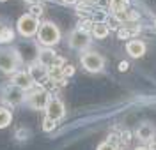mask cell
Masks as SVG:
<instances>
[{
	"instance_id": "obj_1",
	"label": "cell",
	"mask_w": 156,
	"mask_h": 150,
	"mask_svg": "<svg viewBox=\"0 0 156 150\" xmlns=\"http://www.w3.org/2000/svg\"><path fill=\"white\" fill-rule=\"evenodd\" d=\"M37 44H41L43 48H51L60 42V30L55 23L51 21H44L39 25V30H37Z\"/></svg>"
},
{
	"instance_id": "obj_2",
	"label": "cell",
	"mask_w": 156,
	"mask_h": 150,
	"mask_svg": "<svg viewBox=\"0 0 156 150\" xmlns=\"http://www.w3.org/2000/svg\"><path fill=\"white\" fill-rule=\"evenodd\" d=\"M20 65H21V62H20L18 53L14 50H11V48L0 50V72L12 76L16 71H20Z\"/></svg>"
},
{
	"instance_id": "obj_3",
	"label": "cell",
	"mask_w": 156,
	"mask_h": 150,
	"mask_svg": "<svg viewBox=\"0 0 156 150\" xmlns=\"http://www.w3.org/2000/svg\"><path fill=\"white\" fill-rule=\"evenodd\" d=\"M39 20L37 18H34L32 14L29 12H25V14H21L16 21V32H18L21 37H34V35H37V30H39Z\"/></svg>"
},
{
	"instance_id": "obj_4",
	"label": "cell",
	"mask_w": 156,
	"mask_h": 150,
	"mask_svg": "<svg viewBox=\"0 0 156 150\" xmlns=\"http://www.w3.org/2000/svg\"><path fill=\"white\" fill-rule=\"evenodd\" d=\"M50 99H51V94H50L46 88L43 87H37L36 90L32 92H27V104H29L32 110H39V111H44L46 106H48Z\"/></svg>"
},
{
	"instance_id": "obj_5",
	"label": "cell",
	"mask_w": 156,
	"mask_h": 150,
	"mask_svg": "<svg viewBox=\"0 0 156 150\" xmlns=\"http://www.w3.org/2000/svg\"><path fill=\"white\" fill-rule=\"evenodd\" d=\"M2 99L7 106H20L27 101V92L25 90L14 87L12 83L5 85V88L2 90Z\"/></svg>"
},
{
	"instance_id": "obj_6",
	"label": "cell",
	"mask_w": 156,
	"mask_h": 150,
	"mask_svg": "<svg viewBox=\"0 0 156 150\" xmlns=\"http://www.w3.org/2000/svg\"><path fill=\"white\" fill-rule=\"evenodd\" d=\"M14 51L18 53L20 57V62L21 64H34V62H37V55H39V48L37 44H34V42H29V41H25V42H21L18 44Z\"/></svg>"
},
{
	"instance_id": "obj_7",
	"label": "cell",
	"mask_w": 156,
	"mask_h": 150,
	"mask_svg": "<svg viewBox=\"0 0 156 150\" xmlns=\"http://www.w3.org/2000/svg\"><path fill=\"white\" fill-rule=\"evenodd\" d=\"M80 62H82L83 69L89 71V72H99L105 67V58L99 53H96V51H85L82 55Z\"/></svg>"
},
{
	"instance_id": "obj_8",
	"label": "cell",
	"mask_w": 156,
	"mask_h": 150,
	"mask_svg": "<svg viewBox=\"0 0 156 150\" xmlns=\"http://www.w3.org/2000/svg\"><path fill=\"white\" fill-rule=\"evenodd\" d=\"M89 44H90V34H87V32H83V30H80V28L73 30L69 34V46L73 50L83 51L89 48Z\"/></svg>"
},
{
	"instance_id": "obj_9",
	"label": "cell",
	"mask_w": 156,
	"mask_h": 150,
	"mask_svg": "<svg viewBox=\"0 0 156 150\" xmlns=\"http://www.w3.org/2000/svg\"><path fill=\"white\" fill-rule=\"evenodd\" d=\"M11 83L14 85V87H18V88L25 90V92H30V90L36 87V83L32 81V78H30L29 71H16L12 76H11Z\"/></svg>"
},
{
	"instance_id": "obj_10",
	"label": "cell",
	"mask_w": 156,
	"mask_h": 150,
	"mask_svg": "<svg viewBox=\"0 0 156 150\" xmlns=\"http://www.w3.org/2000/svg\"><path fill=\"white\" fill-rule=\"evenodd\" d=\"M44 117H48V118L55 120L58 122L60 118H64V115H66V108H64V102L58 99V97H51L48 102V106H46V110H44Z\"/></svg>"
},
{
	"instance_id": "obj_11",
	"label": "cell",
	"mask_w": 156,
	"mask_h": 150,
	"mask_svg": "<svg viewBox=\"0 0 156 150\" xmlns=\"http://www.w3.org/2000/svg\"><path fill=\"white\" fill-rule=\"evenodd\" d=\"M29 74L30 78H32V81L36 83V85H43V83H46V81L50 80L48 78V67H44V65H41L39 62H34V64H30L29 65Z\"/></svg>"
},
{
	"instance_id": "obj_12",
	"label": "cell",
	"mask_w": 156,
	"mask_h": 150,
	"mask_svg": "<svg viewBox=\"0 0 156 150\" xmlns=\"http://www.w3.org/2000/svg\"><path fill=\"white\" fill-rule=\"evenodd\" d=\"M57 58V53L51 50V48H39V55H37V62L44 67H51L53 62Z\"/></svg>"
},
{
	"instance_id": "obj_13",
	"label": "cell",
	"mask_w": 156,
	"mask_h": 150,
	"mask_svg": "<svg viewBox=\"0 0 156 150\" xmlns=\"http://www.w3.org/2000/svg\"><path fill=\"white\" fill-rule=\"evenodd\" d=\"M126 51L131 55V57H133V58H138V57H142V55L146 53V44H144L142 41H138V39L128 41Z\"/></svg>"
},
{
	"instance_id": "obj_14",
	"label": "cell",
	"mask_w": 156,
	"mask_h": 150,
	"mask_svg": "<svg viewBox=\"0 0 156 150\" xmlns=\"http://www.w3.org/2000/svg\"><path fill=\"white\" fill-rule=\"evenodd\" d=\"M154 134H156V131H154V127H153L149 122L142 124V125L136 129V136H138V140L146 141V143L153 140V138H154Z\"/></svg>"
},
{
	"instance_id": "obj_15",
	"label": "cell",
	"mask_w": 156,
	"mask_h": 150,
	"mask_svg": "<svg viewBox=\"0 0 156 150\" xmlns=\"http://www.w3.org/2000/svg\"><path fill=\"white\" fill-rule=\"evenodd\" d=\"M96 39H105L108 34H110V27H108V23H94V27H92V32H90Z\"/></svg>"
},
{
	"instance_id": "obj_16",
	"label": "cell",
	"mask_w": 156,
	"mask_h": 150,
	"mask_svg": "<svg viewBox=\"0 0 156 150\" xmlns=\"http://www.w3.org/2000/svg\"><path fill=\"white\" fill-rule=\"evenodd\" d=\"M12 122V111L7 106H0V129L9 127Z\"/></svg>"
},
{
	"instance_id": "obj_17",
	"label": "cell",
	"mask_w": 156,
	"mask_h": 150,
	"mask_svg": "<svg viewBox=\"0 0 156 150\" xmlns=\"http://www.w3.org/2000/svg\"><path fill=\"white\" fill-rule=\"evenodd\" d=\"M12 41H14V30L11 27H5L4 32H2V35H0V44H9Z\"/></svg>"
},
{
	"instance_id": "obj_18",
	"label": "cell",
	"mask_w": 156,
	"mask_h": 150,
	"mask_svg": "<svg viewBox=\"0 0 156 150\" xmlns=\"http://www.w3.org/2000/svg\"><path fill=\"white\" fill-rule=\"evenodd\" d=\"M110 9L114 12H119V11L126 9V0H110Z\"/></svg>"
},
{
	"instance_id": "obj_19",
	"label": "cell",
	"mask_w": 156,
	"mask_h": 150,
	"mask_svg": "<svg viewBox=\"0 0 156 150\" xmlns=\"http://www.w3.org/2000/svg\"><path fill=\"white\" fill-rule=\"evenodd\" d=\"M55 127H57V122H55V120L48 118V117L43 118V131H44V132H51Z\"/></svg>"
},
{
	"instance_id": "obj_20",
	"label": "cell",
	"mask_w": 156,
	"mask_h": 150,
	"mask_svg": "<svg viewBox=\"0 0 156 150\" xmlns=\"http://www.w3.org/2000/svg\"><path fill=\"white\" fill-rule=\"evenodd\" d=\"M29 14H32L34 18H41L43 16V5L41 4H34V5H30V11H29Z\"/></svg>"
},
{
	"instance_id": "obj_21",
	"label": "cell",
	"mask_w": 156,
	"mask_h": 150,
	"mask_svg": "<svg viewBox=\"0 0 156 150\" xmlns=\"http://www.w3.org/2000/svg\"><path fill=\"white\" fill-rule=\"evenodd\" d=\"M92 27H94V21L92 20H82L78 28L83 30V32H87V34H90V32H92Z\"/></svg>"
},
{
	"instance_id": "obj_22",
	"label": "cell",
	"mask_w": 156,
	"mask_h": 150,
	"mask_svg": "<svg viewBox=\"0 0 156 150\" xmlns=\"http://www.w3.org/2000/svg\"><path fill=\"white\" fill-rule=\"evenodd\" d=\"M136 32H138V28H129V27H128V28H122L121 32H119V37H121V39H126V37L133 35V34H136Z\"/></svg>"
},
{
	"instance_id": "obj_23",
	"label": "cell",
	"mask_w": 156,
	"mask_h": 150,
	"mask_svg": "<svg viewBox=\"0 0 156 150\" xmlns=\"http://www.w3.org/2000/svg\"><path fill=\"white\" fill-rule=\"evenodd\" d=\"M73 74H75V67L69 65V64H66V65L62 67V76H64V78H69V76H73Z\"/></svg>"
},
{
	"instance_id": "obj_24",
	"label": "cell",
	"mask_w": 156,
	"mask_h": 150,
	"mask_svg": "<svg viewBox=\"0 0 156 150\" xmlns=\"http://www.w3.org/2000/svg\"><path fill=\"white\" fill-rule=\"evenodd\" d=\"M96 150H117V147L115 145H112V143H108V141H103V143L98 145Z\"/></svg>"
},
{
	"instance_id": "obj_25",
	"label": "cell",
	"mask_w": 156,
	"mask_h": 150,
	"mask_svg": "<svg viewBox=\"0 0 156 150\" xmlns=\"http://www.w3.org/2000/svg\"><path fill=\"white\" fill-rule=\"evenodd\" d=\"M29 134H30V132H29L27 129H18L14 136H16V138H18L20 141H23V140H27V138H29Z\"/></svg>"
},
{
	"instance_id": "obj_26",
	"label": "cell",
	"mask_w": 156,
	"mask_h": 150,
	"mask_svg": "<svg viewBox=\"0 0 156 150\" xmlns=\"http://www.w3.org/2000/svg\"><path fill=\"white\" fill-rule=\"evenodd\" d=\"M129 140H131V134H129V132H122V141L126 143V141H129Z\"/></svg>"
},
{
	"instance_id": "obj_27",
	"label": "cell",
	"mask_w": 156,
	"mask_h": 150,
	"mask_svg": "<svg viewBox=\"0 0 156 150\" xmlns=\"http://www.w3.org/2000/svg\"><path fill=\"white\" fill-rule=\"evenodd\" d=\"M60 2H62V4H66V5H75L78 0H60Z\"/></svg>"
},
{
	"instance_id": "obj_28",
	"label": "cell",
	"mask_w": 156,
	"mask_h": 150,
	"mask_svg": "<svg viewBox=\"0 0 156 150\" xmlns=\"http://www.w3.org/2000/svg\"><path fill=\"white\" fill-rule=\"evenodd\" d=\"M119 69H121V71H126V69H128V64H126V62H121V65H119Z\"/></svg>"
},
{
	"instance_id": "obj_29",
	"label": "cell",
	"mask_w": 156,
	"mask_h": 150,
	"mask_svg": "<svg viewBox=\"0 0 156 150\" xmlns=\"http://www.w3.org/2000/svg\"><path fill=\"white\" fill-rule=\"evenodd\" d=\"M27 4H30V5H34V4H39V0H25Z\"/></svg>"
},
{
	"instance_id": "obj_30",
	"label": "cell",
	"mask_w": 156,
	"mask_h": 150,
	"mask_svg": "<svg viewBox=\"0 0 156 150\" xmlns=\"http://www.w3.org/2000/svg\"><path fill=\"white\" fill-rule=\"evenodd\" d=\"M5 27H7V25H4V23L0 21V35H2V32H4V28H5Z\"/></svg>"
},
{
	"instance_id": "obj_31",
	"label": "cell",
	"mask_w": 156,
	"mask_h": 150,
	"mask_svg": "<svg viewBox=\"0 0 156 150\" xmlns=\"http://www.w3.org/2000/svg\"><path fill=\"white\" fill-rule=\"evenodd\" d=\"M135 150H149L147 147H138V148H135Z\"/></svg>"
},
{
	"instance_id": "obj_32",
	"label": "cell",
	"mask_w": 156,
	"mask_h": 150,
	"mask_svg": "<svg viewBox=\"0 0 156 150\" xmlns=\"http://www.w3.org/2000/svg\"><path fill=\"white\" fill-rule=\"evenodd\" d=\"M85 2H96V0H85Z\"/></svg>"
},
{
	"instance_id": "obj_33",
	"label": "cell",
	"mask_w": 156,
	"mask_h": 150,
	"mask_svg": "<svg viewBox=\"0 0 156 150\" xmlns=\"http://www.w3.org/2000/svg\"><path fill=\"white\" fill-rule=\"evenodd\" d=\"M0 2H5V0H0Z\"/></svg>"
}]
</instances>
